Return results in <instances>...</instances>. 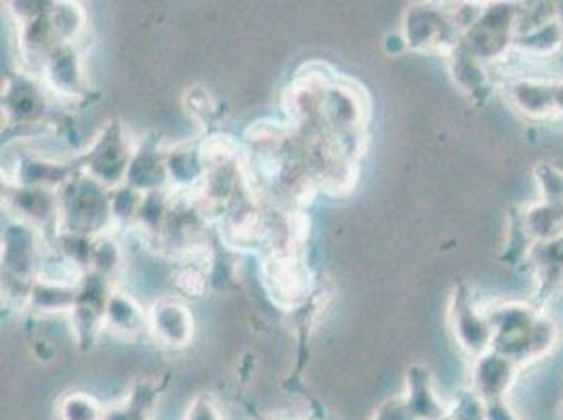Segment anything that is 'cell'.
I'll return each instance as SVG.
<instances>
[{
    "mask_svg": "<svg viewBox=\"0 0 563 420\" xmlns=\"http://www.w3.org/2000/svg\"><path fill=\"white\" fill-rule=\"evenodd\" d=\"M59 198V234L99 235L114 234V214L110 189L97 184L89 175L78 170L57 189Z\"/></svg>",
    "mask_w": 563,
    "mask_h": 420,
    "instance_id": "6da1fadb",
    "label": "cell"
},
{
    "mask_svg": "<svg viewBox=\"0 0 563 420\" xmlns=\"http://www.w3.org/2000/svg\"><path fill=\"white\" fill-rule=\"evenodd\" d=\"M371 118V101L353 82H341L336 78L324 95L320 108V129L341 141L347 154L357 161L362 135Z\"/></svg>",
    "mask_w": 563,
    "mask_h": 420,
    "instance_id": "7a4b0ae2",
    "label": "cell"
},
{
    "mask_svg": "<svg viewBox=\"0 0 563 420\" xmlns=\"http://www.w3.org/2000/svg\"><path fill=\"white\" fill-rule=\"evenodd\" d=\"M137 145L140 143H133L122 126H108L93 141V145L87 147L80 161V170L112 191L124 186Z\"/></svg>",
    "mask_w": 563,
    "mask_h": 420,
    "instance_id": "3957f363",
    "label": "cell"
},
{
    "mask_svg": "<svg viewBox=\"0 0 563 420\" xmlns=\"http://www.w3.org/2000/svg\"><path fill=\"white\" fill-rule=\"evenodd\" d=\"M263 281L280 307H297L311 292V274L299 251L269 253L263 261Z\"/></svg>",
    "mask_w": 563,
    "mask_h": 420,
    "instance_id": "277c9868",
    "label": "cell"
},
{
    "mask_svg": "<svg viewBox=\"0 0 563 420\" xmlns=\"http://www.w3.org/2000/svg\"><path fill=\"white\" fill-rule=\"evenodd\" d=\"M147 334L166 351L189 347L196 334V320L188 303L179 297H163L147 307Z\"/></svg>",
    "mask_w": 563,
    "mask_h": 420,
    "instance_id": "5b68a950",
    "label": "cell"
},
{
    "mask_svg": "<svg viewBox=\"0 0 563 420\" xmlns=\"http://www.w3.org/2000/svg\"><path fill=\"white\" fill-rule=\"evenodd\" d=\"M4 205L13 221L25 223L43 235L59 234V198L55 189L11 186Z\"/></svg>",
    "mask_w": 563,
    "mask_h": 420,
    "instance_id": "8992f818",
    "label": "cell"
},
{
    "mask_svg": "<svg viewBox=\"0 0 563 420\" xmlns=\"http://www.w3.org/2000/svg\"><path fill=\"white\" fill-rule=\"evenodd\" d=\"M51 93L41 78L32 74H18L7 82L2 93V112L15 126H38L48 114Z\"/></svg>",
    "mask_w": 563,
    "mask_h": 420,
    "instance_id": "52a82bcc",
    "label": "cell"
},
{
    "mask_svg": "<svg viewBox=\"0 0 563 420\" xmlns=\"http://www.w3.org/2000/svg\"><path fill=\"white\" fill-rule=\"evenodd\" d=\"M41 80L55 99L74 101L85 95L87 76L76 45L55 51L41 70Z\"/></svg>",
    "mask_w": 563,
    "mask_h": 420,
    "instance_id": "ba28073f",
    "label": "cell"
},
{
    "mask_svg": "<svg viewBox=\"0 0 563 420\" xmlns=\"http://www.w3.org/2000/svg\"><path fill=\"white\" fill-rule=\"evenodd\" d=\"M456 25L431 7H412L404 20V43L410 48H438L448 41V34H456ZM461 34V32H459Z\"/></svg>",
    "mask_w": 563,
    "mask_h": 420,
    "instance_id": "9c48e42d",
    "label": "cell"
},
{
    "mask_svg": "<svg viewBox=\"0 0 563 420\" xmlns=\"http://www.w3.org/2000/svg\"><path fill=\"white\" fill-rule=\"evenodd\" d=\"M124 186L133 187L143 196L156 191H173L166 173V152L156 145L140 143L129 166Z\"/></svg>",
    "mask_w": 563,
    "mask_h": 420,
    "instance_id": "30bf717a",
    "label": "cell"
},
{
    "mask_svg": "<svg viewBox=\"0 0 563 420\" xmlns=\"http://www.w3.org/2000/svg\"><path fill=\"white\" fill-rule=\"evenodd\" d=\"M450 316H452V332L456 343L471 355L479 357L493 343V322H486L482 316H477L470 299L463 292L454 297Z\"/></svg>",
    "mask_w": 563,
    "mask_h": 420,
    "instance_id": "8fae6325",
    "label": "cell"
},
{
    "mask_svg": "<svg viewBox=\"0 0 563 420\" xmlns=\"http://www.w3.org/2000/svg\"><path fill=\"white\" fill-rule=\"evenodd\" d=\"M103 330L120 339H133L147 332V309L135 295L114 288L103 311Z\"/></svg>",
    "mask_w": 563,
    "mask_h": 420,
    "instance_id": "7c38bea8",
    "label": "cell"
},
{
    "mask_svg": "<svg viewBox=\"0 0 563 420\" xmlns=\"http://www.w3.org/2000/svg\"><path fill=\"white\" fill-rule=\"evenodd\" d=\"M514 380V360L494 351L479 355L473 368V394L486 404L507 396Z\"/></svg>",
    "mask_w": 563,
    "mask_h": 420,
    "instance_id": "4fadbf2b",
    "label": "cell"
},
{
    "mask_svg": "<svg viewBox=\"0 0 563 420\" xmlns=\"http://www.w3.org/2000/svg\"><path fill=\"white\" fill-rule=\"evenodd\" d=\"M408 412L417 420H444L450 412L444 401L435 394L427 368L415 366L408 376V394L401 397Z\"/></svg>",
    "mask_w": 563,
    "mask_h": 420,
    "instance_id": "5bb4252c",
    "label": "cell"
},
{
    "mask_svg": "<svg viewBox=\"0 0 563 420\" xmlns=\"http://www.w3.org/2000/svg\"><path fill=\"white\" fill-rule=\"evenodd\" d=\"M168 184L175 194H188L207 177V168L200 158L198 145H179L166 152Z\"/></svg>",
    "mask_w": 563,
    "mask_h": 420,
    "instance_id": "9a60e30c",
    "label": "cell"
},
{
    "mask_svg": "<svg viewBox=\"0 0 563 420\" xmlns=\"http://www.w3.org/2000/svg\"><path fill=\"white\" fill-rule=\"evenodd\" d=\"M76 288L57 286L48 281H34L24 307L38 316H57V313L70 316L76 305Z\"/></svg>",
    "mask_w": 563,
    "mask_h": 420,
    "instance_id": "2e32d148",
    "label": "cell"
},
{
    "mask_svg": "<svg viewBox=\"0 0 563 420\" xmlns=\"http://www.w3.org/2000/svg\"><path fill=\"white\" fill-rule=\"evenodd\" d=\"M198 152H200V158L205 163L207 173L234 166L244 156L242 154V145L234 137L223 135V133H214V135L205 137V140L198 143Z\"/></svg>",
    "mask_w": 563,
    "mask_h": 420,
    "instance_id": "e0dca14e",
    "label": "cell"
},
{
    "mask_svg": "<svg viewBox=\"0 0 563 420\" xmlns=\"http://www.w3.org/2000/svg\"><path fill=\"white\" fill-rule=\"evenodd\" d=\"M122 265H124V253H122V244L118 242L114 234L95 237L89 272L114 281L118 274L122 272Z\"/></svg>",
    "mask_w": 563,
    "mask_h": 420,
    "instance_id": "ac0fdd59",
    "label": "cell"
},
{
    "mask_svg": "<svg viewBox=\"0 0 563 420\" xmlns=\"http://www.w3.org/2000/svg\"><path fill=\"white\" fill-rule=\"evenodd\" d=\"M173 290L179 299H200L209 288V274L202 263H179L173 274Z\"/></svg>",
    "mask_w": 563,
    "mask_h": 420,
    "instance_id": "d6986e66",
    "label": "cell"
},
{
    "mask_svg": "<svg viewBox=\"0 0 563 420\" xmlns=\"http://www.w3.org/2000/svg\"><path fill=\"white\" fill-rule=\"evenodd\" d=\"M59 420H106V408L89 394H68L57 406Z\"/></svg>",
    "mask_w": 563,
    "mask_h": 420,
    "instance_id": "ffe728a7",
    "label": "cell"
},
{
    "mask_svg": "<svg viewBox=\"0 0 563 420\" xmlns=\"http://www.w3.org/2000/svg\"><path fill=\"white\" fill-rule=\"evenodd\" d=\"M186 420H223V412L209 396H198L189 404Z\"/></svg>",
    "mask_w": 563,
    "mask_h": 420,
    "instance_id": "44dd1931",
    "label": "cell"
},
{
    "mask_svg": "<svg viewBox=\"0 0 563 420\" xmlns=\"http://www.w3.org/2000/svg\"><path fill=\"white\" fill-rule=\"evenodd\" d=\"M269 420H290V419H286V417H274V419H269Z\"/></svg>",
    "mask_w": 563,
    "mask_h": 420,
    "instance_id": "7402d4cb",
    "label": "cell"
}]
</instances>
